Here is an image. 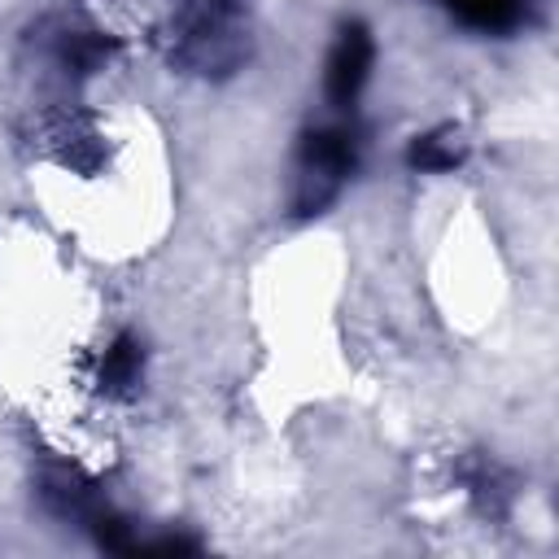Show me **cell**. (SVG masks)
Returning a JSON list of instances; mask_svg holds the SVG:
<instances>
[{"label":"cell","mask_w":559,"mask_h":559,"mask_svg":"<svg viewBox=\"0 0 559 559\" xmlns=\"http://www.w3.org/2000/svg\"><path fill=\"white\" fill-rule=\"evenodd\" d=\"M61 57L74 66V70H96L105 57H109V39H100V35H70L66 44H61Z\"/></svg>","instance_id":"6"},{"label":"cell","mask_w":559,"mask_h":559,"mask_svg":"<svg viewBox=\"0 0 559 559\" xmlns=\"http://www.w3.org/2000/svg\"><path fill=\"white\" fill-rule=\"evenodd\" d=\"M367 70H371V35H367V26L349 22V26H341V35L328 52V70H323L328 100L332 105H354L358 87L367 83Z\"/></svg>","instance_id":"2"},{"label":"cell","mask_w":559,"mask_h":559,"mask_svg":"<svg viewBox=\"0 0 559 559\" xmlns=\"http://www.w3.org/2000/svg\"><path fill=\"white\" fill-rule=\"evenodd\" d=\"M406 157L419 170H450L463 157V148H459V135L454 131H432V135H415V144H411Z\"/></svg>","instance_id":"5"},{"label":"cell","mask_w":559,"mask_h":559,"mask_svg":"<svg viewBox=\"0 0 559 559\" xmlns=\"http://www.w3.org/2000/svg\"><path fill=\"white\" fill-rule=\"evenodd\" d=\"M135 376H140V345H135V336L122 332L100 358V384L105 389H127V384H135Z\"/></svg>","instance_id":"4"},{"label":"cell","mask_w":559,"mask_h":559,"mask_svg":"<svg viewBox=\"0 0 559 559\" xmlns=\"http://www.w3.org/2000/svg\"><path fill=\"white\" fill-rule=\"evenodd\" d=\"M441 4L476 31H511L524 13V0H441Z\"/></svg>","instance_id":"3"},{"label":"cell","mask_w":559,"mask_h":559,"mask_svg":"<svg viewBox=\"0 0 559 559\" xmlns=\"http://www.w3.org/2000/svg\"><path fill=\"white\" fill-rule=\"evenodd\" d=\"M358 157V140L349 127H319L301 140V162H297V210H323L336 188L345 183V175L354 170Z\"/></svg>","instance_id":"1"}]
</instances>
